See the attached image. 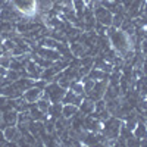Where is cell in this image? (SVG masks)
<instances>
[{"instance_id": "1", "label": "cell", "mask_w": 147, "mask_h": 147, "mask_svg": "<svg viewBox=\"0 0 147 147\" xmlns=\"http://www.w3.org/2000/svg\"><path fill=\"white\" fill-rule=\"evenodd\" d=\"M106 35L109 37V41H110L112 49L119 56H124L128 50H132V49L129 47V38H128V35L122 30H118V28H113V27H107Z\"/></svg>"}, {"instance_id": "2", "label": "cell", "mask_w": 147, "mask_h": 147, "mask_svg": "<svg viewBox=\"0 0 147 147\" xmlns=\"http://www.w3.org/2000/svg\"><path fill=\"white\" fill-rule=\"evenodd\" d=\"M121 124L122 121L116 116H110L109 119H106L103 122V128H102V134L107 138V140H116L121 131Z\"/></svg>"}, {"instance_id": "3", "label": "cell", "mask_w": 147, "mask_h": 147, "mask_svg": "<svg viewBox=\"0 0 147 147\" xmlns=\"http://www.w3.org/2000/svg\"><path fill=\"white\" fill-rule=\"evenodd\" d=\"M44 91L49 94L52 103H62V99L66 93V88H63L62 85H59L57 82H47Z\"/></svg>"}, {"instance_id": "4", "label": "cell", "mask_w": 147, "mask_h": 147, "mask_svg": "<svg viewBox=\"0 0 147 147\" xmlns=\"http://www.w3.org/2000/svg\"><path fill=\"white\" fill-rule=\"evenodd\" d=\"M94 18H96V22L102 24V25H105V27H110V25H112L113 13L109 9H106V7H103L100 5V6H97L94 9Z\"/></svg>"}, {"instance_id": "5", "label": "cell", "mask_w": 147, "mask_h": 147, "mask_svg": "<svg viewBox=\"0 0 147 147\" xmlns=\"http://www.w3.org/2000/svg\"><path fill=\"white\" fill-rule=\"evenodd\" d=\"M15 5V7L22 12L25 16H32L37 12V6H35V0H12Z\"/></svg>"}, {"instance_id": "6", "label": "cell", "mask_w": 147, "mask_h": 147, "mask_svg": "<svg viewBox=\"0 0 147 147\" xmlns=\"http://www.w3.org/2000/svg\"><path fill=\"white\" fill-rule=\"evenodd\" d=\"M107 85H109V80H100V81H96L93 90L87 94V97H88V99H91L93 102L103 99V96H105V91H106V88H107Z\"/></svg>"}, {"instance_id": "7", "label": "cell", "mask_w": 147, "mask_h": 147, "mask_svg": "<svg viewBox=\"0 0 147 147\" xmlns=\"http://www.w3.org/2000/svg\"><path fill=\"white\" fill-rule=\"evenodd\" d=\"M35 53L46 57V59H49V60H52V62H56V60H59L60 57H62V55H60L56 49H49V47H43V46L37 47Z\"/></svg>"}, {"instance_id": "8", "label": "cell", "mask_w": 147, "mask_h": 147, "mask_svg": "<svg viewBox=\"0 0 147 147\" xmlns=\"http://www.w3.org/2000/svg\"><path fill=\"white\" fill-rule=\"evenodd\" d=\"M2 125H0V129H3L5 127H12V125H16L18 124V110L12 109L7 110V112L2 113Z\"/></svg>"}, {"instance_id": "9", "label": "cell", "mask_w": 147, "mask_h": 147, "mask_svg": "<svg viewBox=\"0 0 147 147\" xmlns=\"http://www.w3.org/2000/svg\"><path fill=\"white\" fill-rule=\"evenodd\" d=\"M69 50H71V53L74 55V57H84V56L88 55L90 49L85 46L84 43L75 41V43H71V44H69Z\"/></svg>"}, {"instance_id": "10", "label": "cell", "mask_w": 147, "mask_h": 147, "mask_svg": "<svg viewBox=\"0 0 147 147\" xmlns=\"http://www.w3.org/2000/svg\"><path fill=\"white\" fill-rule=\"evenodd\" d=\"M25 69H27V72H28V77H30V78H32V80H40L41 72H43L44 68L38 66L32 59H30L28 62H27V65H25Z\"/></svg>"}, {"instance_id": "11", "label": "cell", "mask_w": 147, "mask_h": 147, "mask_svg": "<svg viewBox=\"0 0 147 147\" xmlns=\"http://www.w3.org/2000/svg\"><path fill=\"white\" fill-rule=\"evenodd\" d=\"M21 131L16 125H12V127H5L3 128V137L7 140V141H13L16 143L19 138H21Z\"/></svg>"}, {"instance_id": "12", "label": "cell", "mask_w": 147, "mask_h": 147, "mask_svg": "<svg viewBox=\"0 0 147 147\" xmlns=\"http://www.w3.org/2000/svg\"><path fill=\"white\" fill-rule=\"evenodd\" d=\"M41 93H43V90L37 88L35 85H34V87H31V88L24 91V99H25L28 103H35L41 97Z\"/></svg>"}, {"instance_id": "13", "label": "cell", "mask_w": 147, "mask_h": 147, "mask_svg": "<svg viewBox=\"0 0 147 147\" xmlns=\"http://www.w3.org/2000/svg\"><path fill=\"white\" fill-rule=\"evenodd\" d=\"M30 115H31L32 121H43L44 122V121L49 119V115L44 113V112H41V110L35 106V103H32L31 107H30Z\"/></svg>"}, {"instance_id": "14", "label": "cell", "mask_w": 147, "mask_h": 147, "mask_svg": "<svg viewBox=\"0 0 147 147\" xmlns=\"http://www.w3.org/2000/svg\"><path fill=\"white\" fill-rule=\"evenodd\" d=\"M132 136L137 137V138H140V140L147 137V124H146V122H141V121L137 122L136 128L132 129Z\"/></svg>"}, {"instance_id": "15", "label": "cell", "mask_w": 147, "mask_h": 147, "mask_svg": "<svg viewBox=\"0 0 147 147\" xmlns=\"http://www.w3.org/2000/svg\"><path fill=\"white\" fill-rule=\"evenodd\" d=\"M80 112L84 113V115H90L94 112V102L91 99H88V97H85V99L82 100V103L80 105Z\"/></svg>"}, {"instance_id": "16", "label": "cell", "mask_w": 147, "mask_h": 147, "mask_svg": "<svg viewBox=\"0 0 147 147\" xmlns=\"http://www.w3.org/2000/svg\"><path fill=\"white\" fill-rule=\"evenodd\" d=\"M62 107H63V105L62 103H52L50 105V107H49V112H47V115L50 116V119H56V118H59L60 115H62Z\"/></svg>"}, {"instance_id": "17", "label": "cell", "mask_w": 147, "mask_h": 147, "mask_svg": "<svg viewBox=\"0 0 147 147\" xmlns=\"http://www.w3.org/2000/svg\"><path fill=\"white\" fill-rule=\"evenodd\" d=\"M88 77L94 81H100V80H109V74L103 72L99 68H91L90 72H88Z\"/></svg>"}, {"instance_id": "18", "label": "cell", "mask_w": 147, "mask_h": 147, "mask_svg": "<svg viewBox=\"0 0 147 147\" xmlns=\"http://www.w3.org/2000/svg\"><path fill=\"white\" fill-rule=\"evenodd\" d=\"M78 106H75V105H71V103H68V105H63V107H62V115L65 116V118H72L74 115H75L77 112H78Z\"/></svg>"}, {"instance_id": "19", "label": "cell", "mask_w": 147, "mask_h": 147, "mask_svg": "<svg viewBox=\"0 0 147 147\" xmlns=\"http://www.w3.org/2000/svg\"><path fill=\"white\" fill-rule=\"evenodd\" d=\"M69 88L75 93V94H78V96L87 97V94H85V91H84V85H82L81 81H72L71 85H69Z\"/></svg>"}, {"instance_id": "20", "label": "cell", "mask_w": 147, "mask_h": 147, "mask_svg": "<svg viewBox=\"0 0 147 147\" xmlns=\"http://www.w3.org/2000/svg\"><path fill=\"white\" fill-rule=\"evenodd\" d=\"M50 105H52V102H50V100L43 99V97H40V99L35 102V106L38 107V109L41 110V112H44V113H47V112H49V107H50Z\"/></svg>"}, {"instance_id": "21", "label": "cell", "mask_w": 147, "mask_h": 147, "mask_svg": "<svg viewBox=\"0 0 147 147\" xmlns=\"http://www.w3.org/2000/svg\"><path fill=\"white\" fill-rule=\"evenodd\" d=\"M6 80L9 81V82H15L18 78H21V74H19V71H15V69H7V72H6Z\"/></svg>"}, {"instance_id": "22", "label": "cell", "mask_w": 147, "mask_h": 147, "mask_svg": "<svg viewBox=\"0 0 147 147\" xmlns=\"http://www.w3.org/2000/svg\"><path fill=\"white\" fill-rule=\"evenodd\" d=\"M140 50H141V53L144 55V57H147V37H144V38L141 40V43H140Z\"/></svg>"}, {"instance_id": "23", "label": "cell", "mask_w": 147, "mask_h": 147, "mask_svg": "<svg viewBox=\"0 0 147 147\" xmlns=\"http://www.w3.org/2000/svg\"><path fill=\"white\" fill-rule=\"evenodd\" d=\"M127 146H140V138L134 137V136L128 137L127 138Z\"/></svg>"}, {"instance_id": "24", "label": "cell", "mask_w": 147, "mask_h": 147, "mask_svg": "<svg viewBox=\"0 0 147 147\" xmlns=\"http://www.w3.org/2000/svg\"><path fill=\"white\" fill-rule=\"evenodd\" d=\"M6 72H7V69L0 65V77H5V75H6Z\"/></svg>"}, {"instance_id": "25", "label": "cell", "mask_w": 147, "mask_h": 147, "mask_svg": "<svg viewBox=\"0 0 147 147\" xmlns=\"http://www.w3.org/2000/svg\"><path fill=\"white\" fill-rule=\"evenodd\" d=\"M110 2H115V3H121L122 5V0H110Z\"/></svg>"}, {"instance_id": "26", "label": "cell", "mask_w": 147, "mask_h": 147, "mask_svg": "<svg viewBox=\"0 0 147 147\" xmlns=\"http://www.w3.org/2000/svg\"><path fill=\"white\" fill-rule=\"evenodd\" d=\"M144 31H146V35H147V27H146V28H144Z\"/></svg>"}, {"instance_id": "27", "label": "cell", "mask_w": 147, "mask_h": 147, "mask_svg": "<svg viewBox=\"0 0 147 147\" xmlns=\"http://www.w3.org/2000/svg\"><path fill=\"white\" fill-rule=\"evenodd\" d=\"M146 97H147V96H146Z\"/></svg>"}]
</instances>
